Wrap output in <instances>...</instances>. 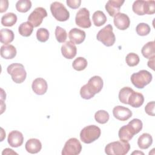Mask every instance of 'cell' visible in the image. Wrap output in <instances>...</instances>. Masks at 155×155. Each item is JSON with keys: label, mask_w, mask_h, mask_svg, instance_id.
<instances>
[{"label": "cell", "mask_w": 155, "mask_h": 155, "mask_svg": "<svg viewBox=\"0 0 155 155\" xmlns=\"http://www.w3.org/2000/svg\"><path fill=\"white\" fill-rule=\"evenodd\" d=\"M61 53L65 58L71 59L76 55L77 48L72 42L67 41L61 46Z\"/></svg>", "instance_id": "15"}, {"label": "cell", "mask_w": 155, "mask_h": 155, "mask_svg": "<svg viewBox=\"0 0 155 155\" xmlns=\"http://www.w3.org/2000/svg\"><path fill=\"white\" fill-rule=\"evenodd\" d=\"M153 143V137L149 133H143L137 140L138 147L142 150L148 148Z\"/></svg>", "instance_id": "24"}, {"label": "cell", "mask_w": 155, "mask_h": 155, "mask_svg": "<svg viewBox=\"0 0 155 155\" xmlns=\"http://www.w3.org/2000/svg\"><path fill=\"white\" fill-rule=\"evenodd\" d=\"M125 61L128 66L134 67L139 63L140 59L137 54L134 53H130L126 56Z\"/></svg>", "instance_id": "33"}, {"label": "cell", "mask_w": 155, "mask_h": 155, "mask_svg": "<svg viewBox=\"0 0 155 155\" xmlns=\"http://www.w3.org/2000/svg\"><path fill=\"white\" fill-rule=\"evenodd\" d=\"M50 11L53 17L58 21L64 22L70 18V13L66 7L61 2L55 1L50 5Z\"/></svg>", "instance_id": "8"}, {"label": "cell", "mask_w": 155, "mask_h": 155, "mask_svg": "<svg viewBox=\"0 0 155 155\" xmlns=\"http://www.w3.org/2000/svg\"><path fill=\"white\" fill-rule=\"evenodd\" d=\"M144 102V97L143 94L140 93L136 92L134 90L131 93L128 99V104L134 108H139Z\"/></svg>", "instance_id": "20"}, {"label": "cell", "mask_w": 155, "mask_h": 155, "mask_svg": "<svg viewBox=\"0 0 155 155\" xmlns=\"http://www.w3.org/2000/svg\"><path fill=\"white\" fill-rule=\"evenodd\" d=\"M110 118L109 114L105 110H99L96 112L94 114V119L98 123L101 124H104L107 123Z\"/></svg>", "instance_id": "32"}, {"label": "cell", "mask_w": 155, "mask_h": 155, "mask_svg": "<svg viewBox=\"0 0 155 155\" xmlns=\"http://www.w3.org/2000/svg\"><path fill=\"white\" fill-rule=\"evenodd\" d=\"M92 19L95 26L100 27L104 25L107 22V16L101 10L96 11L93 16Z\"/></svg>", "instance_id": "28"}, {"label": "cell", "mask_w": 155, "mask_h": 155, "mask_svg": "<svg viewBox=\"0 0 155 155\" xmlns=\"http://www.w3.org/2000/svg\"><path fill=\"white\" fill-rule=\"evenodd\" d=\"M37 39L41 42H45L49 38V31L45 28H40L36 31Z\"/></svg>", "instance_id": "36"}, {"label": "cell", "mask_w": 155, "mask_h": 155, "mask_svg": "<svg viewBox=\"0 0 155 155\" xmlns=\"http://www.w3.org/2000/svg\"><path fill=\"white\" fill-rule=\"evenodd\" d=\"M101 130L95 125L84 127L80 133L81 140L85 143H91L97 140L101 136Z\"/></svg>", "instance_id": "4"}, {"label": "cell", "mask_w": 155, "mask_h": 155, "mask_svg": "<svg viewBox=\"0 0 155 155\" xmlns=\"http://www.w3.org/2000/svg\"><path fill=\"white\" fill-rule=\"evenodd\" d=\"M7 141L10 146L16 148L22 145L24 142V136L19 131L13 130L9 133Z\"/></svg>", "instance_id": "16"}, {"label": "cell", "mask_w": 155, "mask_h": 155, "mask_svg": "<svg viewBox=\"0 0 155 155\" xmlns=\"http://www.w3.org/2000/svg\"><path fill=\"white\" fill-rule=\"evenodd\" d=\"M55 37L59 42H64L67 38V33L66 30L59 26H57L55 29Z\"/></svg>", "instance_id": "34"}, {"label": "cell", "mask_w": 155, "mask_h": 155, "mask_svg": "<svg viewBox=\"0 0 155 155\" xmlns=\"http://www.w3.org/2000/svg\"><path fill=\"white\" fill-rule=\"evenodd\" d=\"M124 0H109L105 5V9L109 15L114 17L119 13L120 9L122 4L124 3Z\"/></svg>", "instance_id": "17"}, {"label": "cell", "mask_w": 155, "mask_h": 155, "mask_svg": "<svg viewBox=\"0 0 155 155\" xmlns=\"http://www.w3.org/2000/svg\"><path fill=\"white\" fill-rule=\"evenodd\" d=\"M31 7V2L30 0H19L16 3V8L21 13L27 12Z\"/></svg>", "instance_id": "29"}, {"label": "cell", "mask_w": 155, "mask_h": 155, "mask_svg": "<svg viewBox=\"0 0 155 155\" xmlns=\"http://www.w3.org/2000/svg\"><path fill=\"white\" fill-rule=\"evenodd\" d=\"M25 148L28 153L36 154L41 151L42 148V143L39 139L31 138L27 141Z\"/></svg>", "instance_id": "21"}, {"label": "cell", "mask_w": 155, "mask_h": 155, "mask_svg": "<svg viewBox=\"0 0 155 155\" xmlns=\"http://www.w3.org/2000/svg\"><path fill=\"white\" fill-rule=\"evenodd\" d=\"M82 150V145L79 140L74 137L69 139L65 143L62 151V155H77Z\"/></svg>", "instance_id": "9"}, {"label": "cell", "mask_w": 155, "mask_h": 155, "mask_svg": "<svg viewBox=\"0 0 155 155\" xmlns=\"http://www.w3.org/2000/svg\"><path fill=\"white\" fill-rule=\"evenodd\" d=\"M142 55L147 59H151L155 58V42L150 41L145 44L141 50Z\"/></svg>", "instance_id": "23"}, {"label": "cell", "mask_w": 155, "mask_h": 155, "mask_svg": "<svg viewBox=\"0 0 155 155\" xmlns=\"http://www.w3.org/2000/svg\"><path fill=\"white\" fill-rule=\"evenodd\" d=\"M132 9L134 13L139 16L145 14L153 15L155 13V2L154 1L137 0L133 2Z\"/></svg>", "instance_id": "2"}, {"label": "cell", "mask_w": 155, "mask_h": 155, "mask_svg": "<svg viewBox=\"0 0 155 155\" xmlns=\"http://www.w3.org/2000/svg\"><path fill=\"white\" fill-rule=\"evenodd\" d=\"M96 38L105 46H112L116 41V37L113 31L112 25L108 24L100 30L97 34Z\"/></svg>", "instance_id": "7"}, {"label": "cell", "mask_w": 155, "mask_h": 155, "mask_svg": "<svg viewBox=\"0 0 155 155\" xmlns=\"http://www.w3.org/2000/svg\"><path fill=\"white\" fill-rule=\"evenodd\" d=\"M130 149L128 142L115 141L108 143L105 148V152L108 155H125Z\"/></svg>", "instance_id": "3"}, {"label": "cell", "mask_w": 155, "mask_h": 155, "mask_svg": "<svg viewBox=\"0 0 155 155\" xmlns=\"http://www.w3.org/2000/svg\"><path fill=\"white\" fill-rule=\"evenodd\" d=\"M47 16V12L46 10L41 7L36 8L28 16V21L30 22L34 27L39 26L43 19Z\"/></svg>", "instance_id": "11"}, {"label": "cell", "mask_w": 155, "mask_h": 155, "mask_svg": "<svg viewBox=\"0 0 155 155\" xmlns=\"http://www.w3.org/2000/svg\"><path fill=\"white\" fill-rule=\"evenodd\" d=\"M31 88L35 93L38 95H43L48 88V85L46 81L41 78L35 79L31 85Z\"/></svg>", "instance_id": "18"}, {"label": "cell", "mask_w": 155, "mask_h": 155, "mask_svg": "<svg viewBox=\"0 0 155 155\" xmlns=\"http://www.w3.org/2000/svg\"><path fill=\"white\" fill-rule=\"evenodd\" d=\"M33 30V25L28 21L22 22L20 24L18 28L19 34L25 37L30 36Z\"/></svg>", "instance_id": "27"}, {"label": "cell", "mask_w": 155, "mask_h": 155, "mask_svg": "<svg viewBox=\"0 0 155 155\" xmlns=\"http://www.w3.org/2000/svg\"><path fill=\"white\" fill-rule=\"evenodd\" d=\"M142 122L139 119H133L126 125L122 126L119 130L118 135L120 140L128 142L134 135L139 133L142 129Z\"/></svg>", "instance_id": "1"}, {"label": "cell", "mask_w": 155, "mask_h": 155, "mask_svg": "<svg viewBox=\"0 0 155 155\" xmlns=\"http://www.w3.org/2000/svg\"><path fill=\"white\" fill-rule=\"evenodd\" d=\"M67 5L73 9H76L79 8L81 4V0H67Z\"/></svg>", "instance_id": "39"}, {"label": "cell", "mask_w": 155, "mask_h": 155, "mask_svg": "<svg viewBox=\"0 0 155 155\" xmlns=\"http://www.w3.org/2000/svg\"><path fill=\"white\" fill-rule=\"evenodd\" d=\"M154 101L148 102L145 107V111L146 113L150 116H154Z\"/></svg>", "instance_id": "38"}, {"label": "cell", "mask_w": 155, "mask_h": 155, "mask_svg": "<svg viewBox=\"0 0 155 155\" xmlns=\"http://www.w3.org/2000/svg\"><path fill=\"white\" fill-rule=\"evenodd\" d=\"M114 117L121 121H125L132 116V111L127 107L117 105L114 107L113 110Z\"/></svg>", "instance_id": "12"}, {"label": "cell", "mask_w": 155, "mask_h": 155, "mask_svg": "<svg viewBox=\"0 0 155 155\" xmlns=\"http://www.w3.org/2000/svg\"><path fill=\"white\" fill-rule=\"evenodd\" d=\"M154 59H150V61L148 62L147 65L152 70H154Z\"/></svg>", "instance_id": "42"}, {"label": "cell", "mask_w": 155, "mask_h": 155, "mask_svg": "<svg viewBox=\"0 0 155 155\" xmlns=\"http://www.w3.org/2000/svg\"><path fill=\"white\" fill-rule=\"evenodd\" d=\"M142 154V155L144 154V153H143V152H142V151H134V152L132 153V154Z\"/></svg>", "instance_id": "43"}, {"label": "cell", "mask_w": 155, "mask_h": 155, "mask_svg": "<svg viewBox=\"0 0 155 155\" xmlns=\"http://www.w3.org/2000/svg\"><path fill=\"white\" fill-rule=\"evenodd\" d=\"M0 41L5 45L12 42L15 37L14 33L12 30L8 28H2L0 31Z\"/></svg>", "instance_id": "25"}, {"label": "cell", "mask_w": 155, "mask_h": 155, "mask_svg": "<svg viewBox=\"0 0 155 155\" xmlns=\"http://www.w3.org/2000/svg\"><path fill=\"white\" fill-rule=\"evenodd\" d=\"M80 95L81 97L84 99H90L94 96V95L89 90L86 84L81 87L80 90Z\"/></svg>", "instance_id": "37"}, {"label": "cell", "mask_w": 155, "mask_h": 155, "mask_svg": "<svg viewBox=\"0 0 155 155\" xmlns=\"http://www.w3.org/2000/svg\"><path fill=\"white\" fill-rule=\"evenodd\" d=\"M86 85L89 90L95 95L101 91L104 82L102 78L99 76H94L88 80V83L86 84Z\"/></svg>", "instance_id": "13"}, {"label": "cell", "mask_w": 155, "mask_h": 155, "mask_svg": "<svg viewBox=\"0 0 155 155\" xmlns=\"http://www.w3.org/2000/svg\"><path fill=\"white\" fill-rule=\"evenodd\" d=\"M152 74L148 71L141 70L131 74L130 79L132 84L137 88H143L152 81Z\"/></svg>", "instance_id": "6"}, {"label": "cell", "mask_w": 155, "mask_h": 155, "mask_svg": "<svg viewBox=\"0 0 155 155\" xmlns=\"http://www.w3.org/2000/svg\"><path fill=\"white\" fill-rule=\"evenodd\" d=\"M136 31L139 36H146L148 35L151 31L150 27L146 23H139L136 27Z\"/></svg>", "instance_id": "35"}, {"label": "cell", "mask_w": 155, "mask_h": 155, "mask_svg": "<svg viewBox=\"0 0 155 155\" xmlns=\"http://www.w3.org/2000/svg\"><path fill=\"white\" fill-rule=\"evenodd\" d=\"M85 36V32L78 28L71 29L68 33V37L70 41L76 44H80L83 42Z\"/></svg>", "instance_id": "19"}, {"label": "cell", "mask_w": 155, "mask_h": 155, "mask_svg": "<svg viewBox=\"0 0 155 155\" xmlns=\"http://www.w3.org/2000/svg\"><path fill=\"white\" fill-rule=\"evenodd\" d=\"M7 73L11 75L13 82L16 84L23 82L27 76V73L22 64L13 63L9 65L7 68Z\"/></svg>", "instance_id": "5"}, {"label": "cell", "mask_w": 155, "mask_h": 155, "mask_svg": "<svg viewBox=\"0 0 155 155\" xmlns=\"http://www.w3.org/2000/svg\"><path fill=\"white\" fill-rule=\"evenodd\" d=\"M17 21V16L12 12L4 15L1 18V24L3 26L12 27L16 24Z\"/></svg>", "instance_id": "26"}, {"label": "cell", "mask_w": 155, "mask_h": 155, "mask_svg": "<svg viewBox=\"0 0 155 155\" xmlns=\"http://www.w3.org/2000/svg\"><path fill=\"white\" fill-rule=\"evenodd\" d=\"M87 61L84 58L78 57L73 61L72 67L75 70L82 71L85 69V68L87 67Z\"/></svg>", "instance_id": "31"}, {"label": "cell", "mask_w": 155, "mask_h": 155, "mask_svg": "<svg viewBox=\"0 0 155 155\" xmlns=\"http://www.w3.org/2000/svg\"><path fill=\"white\" fill-rule=\"evenodd\" d=\"M16 55V49L13 45L4 44L1 47V56L5 59H11Z\"/></svg>", "instance_id": "22"}, {"label": "cell", "mask_w": 155, "mask_h": 155, "mask_svg": "<svg viewBox=\"0 0 155 155\" xmlns=\"http://www.w3.org/2000/svg\"><path fill=\"white\" fill-rule=\"evenodd\" d=\"M8 7V1L7 0H1L0 5V12L3 13L5 12Z\"/></svg>", "instance_id": "40"}, {"label": "cell", "mask_w": 155, "mask_h": 155, "mask_svg": "<svg viewBox=\"0 0 155 155\" xmlns=\"http://www.w3.org/2000/svg\"><path fill=\"white\" fill-rule=\"evenodd\" d=\"M17 154V153H16V152H15V151H13V150H12V149H10V148H5V149H4V150H3V151H2V155H4V154Z\"/></svg>", "instance_id": "41"}, {"label": "cell", "mask_w": 155, "mask_h": 155, "mask_svg": "<svg viewBox=\"0 0 155 155\" xmlns=\"http://www.w3.org/2000/svg\"><path fill=\"white\" fill-rule=\"evenodd\" d=\"M133 90L128 87H125L121 88L119 93V99L120 102L124 104H128V99Z\"/></svg>", "instance_id": "30"}, {"label": "cell", "mask_w": 155, "mask_h": 155, "mask_svg": "<svg viewBox=\"0 0 155 155\" xmlns=\"http://www.w3.org/2000/svg\"><path fill=\"white\" fill-rule=\"evenodd\" d=\"M77 25L84 28H90L91 22L90 19V12L86 8H82L78 10L75 17Z\"/></svg>", "instance_id": "10"}, {"label": "cell", "mask_w": 155, "mask_h": 155, "mask_svg": "<svg viewBox=\"0 0 155 155\" xmlns=\"http://www.w3.org/2000/svg\"><path fill=\"white\" fill-rule=\"evenodd\" d=\"M114 25L120 30L127 29L130 24V20L128 15L123 13H119L114 17Z\"/></svg>", "instance_id": "14"}]
</instances>
